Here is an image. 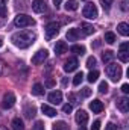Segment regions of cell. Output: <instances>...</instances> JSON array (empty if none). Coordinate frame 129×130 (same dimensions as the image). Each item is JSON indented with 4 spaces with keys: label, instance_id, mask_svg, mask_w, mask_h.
<instances>
[{
    "label": "cell",
    "instance_id": "obj_43",
    "mask_svg": "<svg viewBox=\"0 0 129 130\" xmlns=\"http://www.w3.org/2000/svg\"><path fill=\"white\" fill-rule=\"evenodd\" d=\"M46 85H47V86H53V85H55V82H53L52 79H49V80L46 82Z\"/></svg>",
    "mask_w": 129,
    "mask_h": 130
},
{
    "label": "cell",
    "instance_id": "obj_42",
    "mask_svg": "<svg viewBox=\"0 0 129 130\" xmlns=\"http://www.w3.org/2000/svg\"><path fill=\"white\" fill-rule=\"evenodd\" d=\"M68 98H70V101H71V103H78V101H76V95H74V94H70V95H68Z\"/></svg>",
    "mask_w": 129,
    "mask_h": 130
},
{
    "label": "cell",
    "instance_id": "obj_5",
    "mask_svg": "<svg viewBox=\"0 0 129 130\" xmlns=\"http://www.w3.org/2000/svg\"><path fill=\"white\" fill-rule=\"evenodd\" d=\"M46 38L47 39H52L53 36H56L58 33H59V24L58 23H55V21H52V23H49L47 26H46Z\"/></svg>",
    "mask_w": 129,
    "mask_h": 130
},
{
    "label": "cell",
    "instance_id": "obj_30",
    "mask_svg": "<svg viewBox=\"0 0 129 130\" xmlns=\"http://www.w3.org/2000/svg\"><path fill=\"white\" fill-rule=\"evenodd\" d=\"M99 92H100V94H106V92H108V83H106V82H100V85H99Z\"/></svg>",
    "mask_w": 129,
    "mask_h": 130
},
{
    "label": "cell",
    "instance_id": "obj_21",
    "mask_svg": "<svg viewBox=\"0 0 129 130\" xmlns=\"http://www.w3.org/2000/svg\"><path fill=\"white\" fill-rule=\"evenodd\" d=\"M64 8H65V11H70V12L71 11H76L78 9V0H67Z\"/></svg>",
    "mask_w": 129,
    "mask_h": 130
},
{
    "label": "cell",
    "instance_id": "obj_41",
    "mask_svg": "<svg viewBox=\"0 0 129 130\" xmlns=\"http://www.w3.org/2000/svg\"><path fill=\"white\" fill-rule=\"evenodd\" d=\"M61 3H62V0H53V5H55V8H56V9L61 6Z\"/></svg>",
    "mask_w": 129,
    "mask_h": 130
},
{
    "label": "cell",
    "instance_id": "obj_28",
    "mask_svg": "<svg viewBox=\"0 0 129 130\" xmlns=\"http://www.w3.org/2000/svg\"><path fill=\"white\" fill-rule=\"evenodd\" d=\"M82 80H84V73L81 71V73H78V74L74 76V79H73V85H74V86H79V85L82 83Z\"/></svg>",
    "mask_w": 129,
    "mask_h": 130
},
{
    "label": "cell",
    "instance_id": "obj_44",
    "mask_svg": "<svg viewBox=\"0 0 129 130\" xmlns=\"http://www.w3.org/2000/svg\"><path fill=\"white\" fill-rule=\"evenodd\" d=\"M99 45H100V39H96V42L93 44V47H94V48H97Z\"/></svg>",
    "mask_w": 129,
    "mask_h": 130
},
{
    "label": "cell",
    "instance_id": "obj_17",
    "mask_svg": "<svg viewBox=\"0 0 129 130\" xmlns=\"http://www.w3.org/2000/svg\"><path fill=\"white\" fill-rule=\"evenodd\" d=\"M79 36H81V33H79L78 29H68V32H67V39L68 41H78Z\"/></svg>",
    "mask_w": 129,
    "mask_h": 130
},
{
    "label": "cell",
    "instance_id": "obj_23",
    "mask_svg": "<svg viewBox=\"0 0 129 130\" xmlns=\"http://www.w3.org/2000/svg\"><path fill=\"white\" fill-rule=\"evenodd\" d=\"M32 94L33 95H43L44 94V88L41 83H35L32 86Z\"/></svg>",
    "mask_w": 129,
    "mask_h": 130
},
{
    "label": "cell",
    "instance_id": "obj_47",
    "mask_svg": "<svg viewBox=\"0 0 129 130\" xmlns=\"http://www.w3.org/2000/svg\"><path fill=\"white\" fill-rule=\"evenodd\" d=\"M2 45H3V39L0 38V47H2Z\"/></svg>",
    "mask_w": 129,
    "mask_h": 130
},
{
    "label": "cell",
    "instance_id": "obj_36",
    "mask_svg": "<svg viewBox=\"0 0 129 130\" xmlns=\"http://www.w3.org/2000/svg\"><path fill=\"white\" fill-rule=\"evenodd\" d=\"M33 130H44V124H43V121H36L35 126H33Z\"/></svg>",
    "mask_w": 129,
    "mask_h": 130
},
{
    "label": "cell",
    "instance_id": "obj_18",
    "mask_svg": "<svg viewBox=\"0 0 129 130\" xmlns=\"http://www.w3.org/2000/svg\"><path fill=\"white\" fill-rule=\"evenodd\" d=\"M112 59H114V52H112V50H106V52L102 53V61H103L105 64H109Z\"/></svg>",
    "mask_w": 129,
    "mask_h": 130
},
{
    "label": "cell",
    "instance_id": "obj_13",
    "mask_svg": "<svg viewBox=\"0 0 129 130\" xmlns=\"http://www.w3.org/2000/svg\"><path fill=\"white\" fill-rule=\"evenodd\" d=\"M49 101L52 104H59L62 101V92L61 91H53L49 94Z\"/></svg>",
    "mask_w": 129,
    "mask_h": 130
},
{
    "label": "cell",
    "instance_id": "obj_29",
    "mask_svg": "<svg viewBox=\"0 0 129 130\" xmlns=\"http://www.w3.org/2000/svg\"><path fill=\"white\" fill-rule=\"evenodd\" d=\"M97 77H99V71L94 70V71H90V74H88V77H87V79H88V82H90V83H93V82H96V80H97Z\"/></svg>",
    "mask_w": 129,
    "mask_h": 130
},
{
    "label": "cell",
    "instance_id": "obj_6",
    "mask_svg": "<svg viewBox=\"0 0 129 130\" xmlns=\"http://www.w3.org/2000/svg\"><path fill=\"white\" fill-rule=\"evenodd\" d=\"M15 95H14V92H6L3 98H2V107L3 109H11L14 104H15Z\"/></svg>",
    "mask_w": 129,
    "mask_h": 130
},
{
    "label": "cell",
    "instance_id": "obj_38",
    "mask_svg": "<svg viewBox=\"0 0 129 130\" xmlns=\"http://www.w3.org/2000/svg\"><path fill=\"white\" fill-rule=\"evenodd\" d=\"M122 11H123V12L128 11V0H123V2H122Z\"/></svg>",
    "mask_w": 129,
    "mask_h": 130
},
{
    "label": "cell",
    "instance_id": "obj_2",
    "mask_svg": "<svg viewBox=\"0 0 129 130\" xmlns=\"http://www.w3.org/2000/svg\"><path fill=\"white\" fill-rule=\"evenodd\" d=\"M106 76H108L112 82H119V80L122 79V67L117 65V64L109 62V64L106 65Z\"/></svg>",
    "mask_w": 129,
    "mask_h": 130
},
{
    "label": "cell",
    "instance_id": "obj_19",
    "mask_svg": "<svg viewBox=\"0 0 129 130\" xmlns=\"http://www.w3.org/2000/svg\"><path fill=\"white\" fill-rule=\"evenodd\" d=\"M41 110H43V113H46V115L50 117V118L56 115V110H55L53 107H50L49 104H43V106H41Z\"/></svg>",
    "mask_w": 129,
    "mask_h": 130
},
{
    "label": "cell",
    "instance_id": "obj_27",
    "mask_svg": "<svg viewBox=\"0 0 129 130\" xmlns=\"http://www.w3.org/2000/svg\"><path fill=\"white\" fill-rule=\"evenodd\" d=\"M105 41H106L108 44H114V42L117 41V38H115V35L112 32H106L105 33Z\"/></svg>",
    "mask_w": 129,
    "mask_h": 130
},
{
    "label": "cell",
    "instance_id": "obj_31",
    "mask_svg": "<svg viewBox=\"0 0 129 130\" xmlns=\"http://www.w3.org/2000/svg\"><path fill=\"white\" fill-rule=\"evenodd\" d=\"M100 3H102V8L105 11H109L111 9V5H112V0H100Z\"/></svg>",
    "mask_w": 129,
    "mask_h": 130
},
{
    "label": "cell",
    "instance_id": "obj_16",
    "mask_svg": "<svg viewBox=\"0 0 129 130\" xmlns=\"http://www.w3.org/2000/svg\"><path fill=\"white\" fill-rule=\"evenodd\" d=\"M65 52H67V44H65L64 41H58L55 44V53L56 55H62Z\"/></svg>",
    "mask_w": 129,
    "mask_h": 130
},
{
    "label": "cell",
    "instance_id": "obj_7",
    "mask_svg": "<svg viewBox=\"0 0 129 130\" xmlns=\"http://www.w3.org/2000/svg\"><path fill=\"white\" fill-rule=\"evenodd\" d=\"M47 56H49V52H47L46 48H43V50H38V52H36V53L32 56V64H33V65L43 64V62L47 59Z\"/></svg>",
    "mask_w": 129,
    "mask_h": 130
},
{
    "label": "cell",
    "instance_id": "obj_32",
    "mask_svg": "<svg viewBox=\"0 0 129 130\" xmlns=\"http://www.w3.org/2000/svg\"><path fill=\"white\" fill-rule=\"evenodd\" d=\"M96 64H97V61H96V58H94V56H90V58L87 59V67H88V68L96 67Z\"/></svg>",
    "mask_w": 129,
    "mask_h": 130
},
{
    "label": "cell",
    "instance_id": "obj_34",
    "mask_svg": "<svg viewBox=\"0 0 129 130\" xmlns=\"http://www.w3.org/2000/svg\"><path fill=\"white\" fill-rule=\"evenodd\" d=\"M81 95H82V97H90V95H91V89H90V88H82Z\"/></svg>",
    "mask_w": 129,
    "mask_h": 130
},
{
    "label": "cell",
    "instance_id": "obj_12",
    "mask_svg": "<svg viewBox=\"0 0 129 130\" xmlns=\"http://www.w3.org/2000/svg\"><path fill=\"white\" fill-rule=\"evenodd\" d=\"M74 120H76V123H78L79 126H84V124H87V121H88V113H87L85 110L79 109V110L76 112V117H74Z\"/></svg>",
    "mask_w": 129,
    "mask_h": 130
},
{
    "label": "cell",
    "instance_id": "obj_37",
    "mask_svg": "<svg viewBox=\"0 0 129 130\" xmlns=\"http://www.w3.org/2000/svg\"><path fill=\"white\" fill-rule=\"evenodd\" d=\"M91 130H100V121H94L91 126Z\"/></svg>",
    "mask_w": 129,
    "mask_h": 130
},
{
    "label": "cell",
    "instance_id": "obj_14",
    "mask_svg": "<svg viewBox=\"0 0 129 130\" xmlns=\"http://www.w3.org/2000/svg\"><path fill=\"white\" fill-rule=\"evenodd\" d=\"M90 109L93 110V113H100L103 110V103L100 100H93L90 103Z\"/></svg>",
    "mask_w": 129,
    "mask_h": 130
},
{
    "label": "cell",
    "instance_id": "obj_9",
    "mask_svg": "<svg viewBox=\"0 0 129 130\" xmlns=\"http://www.w3.org/2000/svg\"><path fill=\"white\" fill-rule=\"evenodd\" d=\"M32 9H33V12H36V14H43V12L47 11V5H46L44 0H33Z\"/></svg>",
    "mask_w": 129,
    "mask_h": 130
},
{
    "label": "cell",
    "instance_id": "obj_3",
    "mask_svg": "<svg viewBox=\"0 0 129 130\" xmlns=\"http://www.w3.org/2000/svg\"><path fill=\"white\" fill-rule=\"evenodd\" d=\"M14 24L17 27H29V26H33L35 24V20H33L32 17L26 15V14H18L14 18Z\"/></svg>",
    "mask_w": 129,
    "mask_h": 130
},
{
    "label": "cell",
    "instance_id": "obj_1",
    "mask_svg": "<svg viewBox=\"0 0 129 130\" xmlns=\"http://www.w3.org/2000/svg\"><path fill=\"white\" fill-rule=\"evenodd\" d=\"M35 39H36V33L32 32V30H21V32H17L11 36V41L18 48H28V47H31Z\"/></svg>",
    "mask_w": 129,
    "mask_h": 130
},
{
    "label": "cell",
    "instance_id": "obj_22",
    "mask_svg": "<svg viewBox=\"0 0 129 130\" xmlns=\"http://www.w3.org/2000/svg\"><path fill=\"white\" fill-rule=\"evenodd\" d=\"M11 126H12V130H24V124L20 118H14Z\"/></svg>",
    "mask_w": 129,
    "mask_h": 130
},
{
    "label": "cell",
    "instance_id": "obj_8",
    "mask_svg": "<svg viewBox=\"0 0 129 130\" xmlns=\"http://www.w3.org/2000/svg\"><path fill=\"white\" fill-rule=\"evenodd\" d=\"M129 42H123V44H120V50H119V53H117V56H119V59L122 61V62H128L129 61Z\"/></svg>",
    "mask_w": 129,
    "mask_h": 130
},
{
    "label": "cell",
    "instance_id": "obj_48",
    "mask_svg": "<svg viewBox=\"0 0 129 130\" xmlns=\"http://www.w3.org/2000/svg\"><path fill=\"white\" fill-rule=\"evenodd\" d=\"M79 130H85V127H84V126H81V127H79Z\"/></svg>",
    "mask_w": 129,
    "mask_h": 130
},
{
    "label": "cell",
    "instance_id": "obj_46",
    "mask_svg": "<svg viewBox=\"0 0 129 130\" xmlns=\"http://www.w3.org/2000/svg\"><path fill=\"white\" fill-rule=\"evenodd\" d=\"M0 130H8V129H6L5 126H0Z\"/></svg>",
    "mask_w": 129,
    "mask_h": 130
},
{
    "label": "cell",
    "instance_id": "obj_26",
    "mask_svg": "<svg viewBox=\"0 0 129 130\" xmlns=\"http://www.w3.org/2000/svg\"><path fill=\"white\" fill-rule=\"evenodd\" d=\"M82 30H84V35H91V33L94 32L96 29H94L91 24H88V23H84V24H82Z\"/></svg>",
    "mask_w": 129,
    "mask_h": 130
},
{
    "label": "cell",
    "instance_id": "obj_15",
    "mask_svg": "<svg viewBox=\"0 0 129 130\" xmlns=\"http://www.w3.org/2000/svg\"><path fill=\"white\" fill-rule=\"evenodd\" d=\"M24 115H26V118L32 120L33 117L36 115V109H35V106H32V104H26V107H24Z\"/></svg>",
    "mask_w": 129,
    "mask_h": 130
},
{
    "label": "cell",
    "instance_id": "obj_24",
    "mask_svg": "<svg viewBox=\"0 0 129 130\" xmlns=\"http://www.w3.org/2000/svg\"><path fill=\"white\" fill-rule=\"evenodd\" d=\"M52 130H70V127H68V124L65 121H58V123L53 124Z\"/></svg>",
    "mask_w": 129,
    "mask_h": 130
},
{
    "label": "cell",
    "instance_id": "obj_39",
    "mask_svg": "<svg viewBox=\"0 0 129 130\" xmlns=\"http://www.w3.org/2000/svg\"><path fill=\"white\" fill-rule=\"evenodd\" d=\"M106 130H117V126L112 124V123H108L106 124Z\"/></svg>",
    "mask_w": 129,
    "mask_h": 130
},
{
    "label": "cell",
    "instance_id": "obj_33",
    "mask_svg": "<svg viewBox=\"0 0 129 130\" xmlns=\"http://www.w3.org/2000/svg\"><path fill=\"white\" fill-rule=\"evenodd\" d=\"M0 17H6V0H3L0 6Z\"/></svg>",
    "mask_w": 129,
    "mask_h": 130
},
{
    "label": "cell",
    "instance_id": "obj_25",
    "mask_svg": "<svg viewBox=\"0 0 129 130\" xmlns=\"http://www.w3.org/2000/svg\"><path fill=\"white\" fill-rule=\"evenodd\" d=\"M70 52H73L74 55H84L85 53V47L84 45H71Z\"/></svg>",
    "mask_w": 129,
    "mask_h": 130
},
{
    "label": "cell",
    "instance_id": "obj_20",
    "mask_svg": "<svg viewBox=\"0 0 129 130\" xmlns=\"http://www.w3.org/2000/svg\"><path fill=\"white\" fill-rule=\"evenodd\" d=\"M117 30H119L120 35L128 36V35H129V24H128V23H120V24L117 26Z\"/></svg>",
    "mask_w": 129,
    "mask_h": 130
},
{
    "label": "cell",
    "instance_id": "obj_45",
    "mask_svg": "<svg viewBox=\"0 0 129 130\" xmlns=\"http://www.w3.org/2000/svg\"><path fill=\"white\" fill-rule=\"evenodd\" d=\"M2 73H3V65L0 64V74H2Z\"/></svg>",
    "mask_w": 129,
    "mask_h": 130
},
{
    "label": "cell",
    "instance_id": "obj_11",
    "mask_svg": "<svg viewBox=\"0 0 129 130\" xmlns=\"http://www.w3.org/2000/svg\"><path fill=\"white\" fill-rule=\"evenodd\" d=\"M115 104H117V109L120 112H123V113H128L129 112V98H126V97L119 98Z\"/></svg>",
    "mask_w": 129,
    "mask_h": 130
},
{
    "label": "cell",
    "instance_id": "obj_40",
    "mask_svg": "<svg viewBox=\"0 0 129 130\" xmlns=\"http://www.w3.org/2000/svg\"><path fill=\"white\" fill-rule=\"evenodd\" d=\"M122 91H123L125 94H129V85H128V83H125V85H122Z\"/></svg>",
    "mask_w": 129,
    "mask_h": 130
},
{
    "label": "cell",
    "instance_id": "obj_4",
    "mask_svg": "<svg viewBox=\"0 0 129 130\" xmlns=\"http://www.w3.org/2000/svg\"><path fill=\"white\" fill-rule=\"evenodd\" d=\"M82 14H84L85 18H88V20H94V18H97V15H99L97 6L94 5V3H87V5L84 6Z\"/></svg>",
    "mask_w": 129,
    "mask_h": 130
},
{
    "label": "cell",
    "instance_id": "obj_35",
    "mask_svg": "<svg viewBox=\"0 0 129 130\" xmlns=\"http://www.w3.org/2000/svg\"><path fill=\"white\" fill-rule=\"evenodd\" d=\"M71 110H73V106H71V104H68V103H67V104H64V106H62V112H64V113H67V115H68Z\"/></svg>",
    "mask_w": 129,
    "mask_h": 130
},
{
    "label": "cell",
    "instance_id": "obj_10",
    "mask_svg": "<svg viewBox=\"0 0 129 130\" xmlns=\"http://www.w3.org/2000/svg\"><path fill=\"white\" fill-rule=\"evenodd\" d=\"M78 65H79V62H78V59L76 58H70V59H67L64 64V71L65 73H73L76 68H78Z\"/></svg>",
    "mask_w": 129,
    "mask_h": 130
}]
</instances>
